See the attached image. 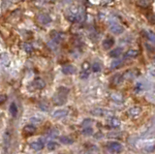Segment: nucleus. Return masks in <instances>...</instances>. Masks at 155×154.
Listing matches in <instances>:
<instances>
[{
  "mask_svg": "<svg viewBox=\"0 0 155 154\" xmlns=\"http://www.w3.org/2000/svg\"><path fill=\"white\" fill-rule=\"evenodd\" d=\"M33 85L35 86L37 89H42V88L45 87L46 84L44 83V80H42L41 79H37L33 81Z\"/></svg>",
  "mask_w": 155,
  "mask_h": 154,
  "instance_id": "obj_12",
  "label": "nucleus"
},
{
  "mask_svg": "<svg viewBox=\"0 0 155 154\" xmlns=\"http://www.w3.org/2000/svg\"><path fill=\"white\" fill-rule=\"evenodd\" d=\"M91 113L93 115H96V116H113V113L110 112V110H106L104 109H100L97 108L94 109L93 110H91Z\"/></svg>",
  "mask_w": 155,
  "mask_h": 154,
  "instance_id": "obj_4",
  "label": "nucleus"
},
{
  "mask_svg": "<svg viewBox=\"0 0 155 154\" xmlns=\"http://www.w3.org/2000/svg\"><path fill=\"white\" fill-rule=\"evenodd\" d=\"M57 135H58V131H56V130H51V131L48 132V136H50V137L55 138Z\"/></svg>",
  "mask_w": 155,
  "mask_h": 154,
  "instance_id": "obj_25",
  "label": "nucleus"
},
{
  "mask_svg": "<svg viewBox=\"0 0 155 154\" xmlns=\"http://www.w3.org/2000/svg\"><path fill=\"white\" fill-rule=\"evenodd\" d=\"M91 70H92V68H90L89 65L87 64V63H84V65H82V69H81V79L88 78Z\"/></svg>",
  "mask_w": 155,
  "mask_h": 154,
  "instance_id": "obj_6",
  "label": "nucleus"
},
{
  "mask_svg": "<svg viewBox=\"0 0 155 154\" xmlns=\"http://www.w3.org/2000/svg\"><path fill=\"white\" fill-rule=\"evenodd\" d=\"M59 141H60L61 143L66 144V146H69V144L74 143V139H73L72 138H70V137H68V136H61L59 138Z\"/></svg>",
  "mask_w": 155,
  "mask_h": 154,
  "instance_id": "obj_10",
  "label": "nucleus"
},
{
  "mask_svg": "<svg viewBox=\"0 0 155 154\" xmlns=\"http://www.w3.org/2000/svg\"><path fill=\"white\" fill-rule=\"evenodd\" d=\"M81 134L84 135V136H91L93 135V129L91 127H85V128H82L81 130Z\"/></svg>",
  "mask_w": 155,
  "mask_h": 154,
  "instance_id": "obj_14",
  "label": "nucleus"
},
{
  "mask_svg": "<svg viewBox=\"0 0 155 154\" xmlns=\"http://www.w3.org/2000/svg\"><path fill=\"white\" fill-rule=\"evenodd\" d=\"M29 147L33 150H36V151H39V150H42V149L45 147V141H44L43 139H38L36 141H34L32 143H29Z\"/></svg>",
  "mask_w": 155,
  "mask_h": 154,
  "instance_id": "obj_3",
  "label": "nucleus"
},
{
  "mask_svg": "<svg viewBox=\"0 0 155 154\" xmlns=\"http://www.w3.org/2000/svg\"><path fill=\"white\" fill-rule=\"evenodd\" d=\"M114 44V40L113 39H109L104 42V47L106 48V49H109V48H110L111 46H113Z\"/></svg>",
  "mask_w": 155,
  "mask_h": 154,
  "instance_id": "obj_22",
  "label": "nucleus"
},
{
  "mask_svg": "<svg viewBox=\"0 0 155 154\" xmlns=\"http://www.w3.org/2000/svg\"><path fill=\"white\" fill-rule=\"evenodd\" d=\"M111 97H113V99L114 100V102H118V103H121V102H122V97H121L120 95L115 94V95H113V96H111Z\"/></svg>",
  "mask_w": 155,
  "mask_h": 154,
  "instance_id": "obj_24",
  "label": "nucleus"
},
{
  "mask_svg": "<svg viewBox=\"0 0 155 154\" xmlns=\"http://www.w3.org/2000/svg\"><path fill=\"white\" fill-rule=\"evenodd\" d=\"M138 55V51H129L125 54V58H133Z\"/></svg>",
  "mask_w": 155,
  "mask_h": 154,
  "instance_id": "obj_18",
  "label": "nucleus"
},
{
  "mask_svg": "<svg viewBox=\"0 0 155 154\" xmlns=\"http://www.w3.org/2000/svg\"><path fill=\"white\" fill-rule=\"evenodd\" d=\"M142 113V110L139 107H132L128 110V114L130 117H137Z\"/></svg>",
  "mask_w": 155,
  "mask_h": 154,
  "instance_id": "obj_8",
  "label": "nucleus"
},
{
  "mask_svg": "<svg viewBox=\"0 0 155 154\" xmlns=\"http://www.w3.org/2000/svg\"><path fill=\"white\" fill-rule=\"evenodd\" d=\"M91 68H92V71L93 72H99L101 70V65L99 63H97V62H95V63L92 64Z\"/></svg>",
  "mask_w": 155,
  "mask_h": 154,
  "instance_id": "obj_21",
  "label": "nucleus"
},
{
  "mask_svg": "<svg viewBox=\"0 0 155 154\" xmlns=\"http://www.w3.org/2000/svg\"><path fill=\"white\" fill-rule=\"evenodd\" d=\"M68 110H55L54 113H52V116L54 117V118H58V119H60V118H63V117H65L68 115Z\"/></svg>",
  "mask_w": 155,
  "mask_h": 154,
  "instance_id": "obj_7",
  "label": "nucleus"
},
{
  "mask_svg": "<svg viewBox=\"0 0 155 154\" xmlns=\"http://www.w3.org/2000/svg\"><path fill=\"white\" fill-rule=\"evenodd\" d=\"M147 38L149 41H151L152 43H155V34H154L153 32L147 31Z\"/></svg>",
  "mask_w": 155,
  "mask_h": 154,
  "instance_id": "obj_19",
  "label": "nucleus"
},
{
  "mask_svg": "<svg viewBox=\"0 0 155 154\" xmlns=\"http://www.w3.org/2000/svg\"><path fill=\"white\" fill-rule=\"evenodd\" d=\"M36 127L34 126L33 124H28L26 126H24L23 128V134L25 135V136L29 137V136H32L36 133Z\"/></svg>",
  "mask_w": 155,
  "mask_h": 154,
  "instance_id": "obj_5",
  "label": "nucleus"
},
{
  "mask_svg": "<svg viewBox=\"0 0 155 154\" xmlns=\"http://www.w3.org/2000/svg\"><path fill=\"white\" fill-rule=\"evenodd\" d=\"M122 63V61L121 60H117V59H115L113 61V63H111V68H117V67Z\"/></svg>",
  "mask_w": 155,
  "mask_h": 154,
  "instance_id": "obj_23",
  "label": "nucleus"
},
{
  "mask_svg": "<svg viewBox=\"0 0 155 154\" xmlns=\"http://www.w3.org/2000/svg\"><path fill=\"white\" fill-rule=\"evenodd\" d=\"M107 148L109 149L110 152L118 154L123 151V146L118 142H110L107 143Z\"/></svg>",
  "mask_w": 155,
  "mask_h": 154,
  "instance_id": "obj_2",
  "label": "nucleus"
},
{
  "mask_svg": "<svg viewBox=\"0 0 155 154\" xmlns=\"http://www.w3.org/2000/svg\"><path fill=\"white\" fill-rule=\"evenodd\" d=\"M68 94H69V89L66 87H60L56 91V93L53 96V103H54L56 106H61L64 105L67 101V97Z\"/></svg>",
  "mask_w": 155,
  "mask_h": 154,
  "instance_id": "obj_1",
  "label": "nucleus"
},
{
  "mask_svg": "<svg viewBox=\"0 0 155 154\" xmlns=\"http://www.w3.org/2000/svg\"><path fill=\"white\" fill-rule=\"evenodd\" d=\"M62 72L66 75H71L73 73H75V69H74V67H72V66H66L63 68Z\"/></svg>",
  "mask_w": 155,
  "mask_h": 154,
  "instance_id": "obj_15",
  "label": "nucleus"
},
{
  "mask_svg": "<svg viewBox=\"0 0 155 154\" xmlns=\"http://www.w3.org/2000/svg\"><path fill=\"white\" fill-rule=\"evenodd\" d=\"M93 123V120L90 118H86L84 119V121L81 122V127L85 128V127H91V124Z\"/></svg>",
  "mask_w": 155,
  "mask_h": 154,
  "instance_id": "obj_16",
  "label": "nucleus"
},
{
  "mask_svg": "<svg viewBox=\"0 0 155 154\" xmlns=\"http://www.w3.org/2000/svg\"><path fill=\"white\" fill-rule=\"evenodd\" d=\"M108 123H109V126L111 128H118L121 124L119 119L116 117H110L108 120Z\"/></svg>",
  "mask_w": 155,
  "mask_h": 154,
  "instance_id": "obj_9",
  "label": "nucleus"
},
{
  "mask_svg": "<svg viewBox=\"0 0 155 154\" xmlns=\"http://www.w3.org/2000/svg\"><path fill=\"white\" fill-rule=\"evenodd\" d=\"M111 31H113L114 33H116V34H119V33H121L123 31V28L120 25H111Z\"/></svg>",
  "mask_w": 155,
  "mask_h": 154,
  "instance_id": "obj_17",
  "label": "nucleus"
},
{
  "mask_svg": "<svg viewBox=\"0 0 155 154\" xmlns=\"http://www.w3.org/2000/svg\"><path fill=\"white\" fill-rule=\"evenodd\" d=\"M47 147H48V150L52 151V150H54V149H56L58 147V143L55 141H50L47 143Z\"/></svg>",
  "mask_w": 155,
  "mask_h": 154,
  "instance_id": "obj_13",
  "label": "nucleus"
},
{
  "mask_svg": "<svg viewBox=\"0 0 155 154\" xmlns=\"http://www.w3.org/2000/svg\"><path fill=\"white\" fill-rule=\"evenodd\" d=\"M9 110H10V113L12 114L13 117H16L18 115V106L16 105V103H12L11 105H10V108H9Z\"/></svg>",
  "mask_w": 155,
  "mask_h": 154,
  "instance_id": "obj_11",
  "label": "nucleus"
},
{
  "mask_svg": "<svg viewBox=\"0 0 155 154\" xmlns=\"http://www.w3.org/2000/svg\"><path fill=\"white\" fill-rule=\"evenodd\" d=\"M5 98H6V97H5L4 95H2V97H1V103H3V102H4V101H5Z\"/></svg>",
  "mask_w": 155,
  "mask_h": 154,
  "instance_id": "obj_27",
  "label": "nucleus"
},
{
  "mask_svg": "<svg viewBox=\"0 0 155 154\" xmlns=\"http://www.w3.org/2000/svg\"><path fill=\"white\" fill-rule=\"evenodd\" d=\"M31 121L35 122V123H39V122H41V119L36 118V117H32V118H31Z\"/></svg>",
  "mask_w": 155,
  "mask_h": 154,
  "instance_id": "obj_26",
  "label": "nucleus"
},
{
  "mask_svg": "<svg viewBox=\"0 0 155 154\" xmlns=\"http://www.w3.org/2000/svg\"><path fill=\"white\" fill-rule=\"evenodd\" d=\"M120 54H121V49H119V48H118V49H116V50L111 51L110 54V55L111 57H117Z\"/></svg>",
  "mask_w": 155,
  "mask_h": 154,
  "instance_id": "obj_20",
  "label": "nucleus"
}]
</instances>
